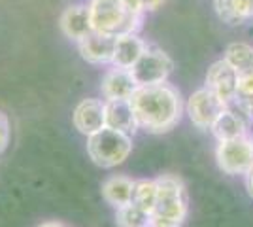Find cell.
<instances>
[{
	"instance_id": "obj_1",
	"label": "cell",
	"mask_w": 253,
	"mask_h": 227,
	"mask_svg": "<svg viewBox=\"0 0 253 227\" xmlns=\"http://www.w3.org/2000/svg\"><path fill=\"white\" fill-rule=\"evenodd\" d=\"M130 106L138 119V127L148 133H167L181 119L183 102L178 89L170 84L142 86L130 97Z\"/></svg>"
},
{
	"instance_id": "obj_2",
	"label": "cell",
	"mask_w": 253,
	"mask_h": 227,
	"mask_svg": "<svg viewBox=\"0 0 253 227\" xmlns=\"http://www.w3.org/2000/svg\"><path fill=\"white\" fill-rule=\"evenodd\" d=\"M157 203L149 218V227H181L187 218V193L178 176L157 178Z\"/></svg>"
},
{
	"instance_id": "obj_3",
	"label": "cell",
	"mask_w": 253,
	"mask_h": 227,
	"mask_svg": "<svg viewBox=\"0 0 253 227\" xmlns=\"http://www.w3.org/2000/svg\"><path fill=\"white\" fill-rule=\"evenodd\" d=\"M93 33L121 36L136 33L142 23V15L130 11L123 0H89L87 2Z\"/></svg>"
},
{
	"instance_id": "obj_4",
	"label": "cell",
	"mask_w": 253,
	"mask_h": 227,
	"mask_svg": "<svg viewBox=\"0 0 253 227\" xmlns=\"http://www.w3.org/2000/svg\"><path fill=\"white\" fill-rule=\"evenodd\" d=\"M132 151V138L121 131L100 129L87 136V153L95 165L102 169H112L125 161Z\"/></svg>"
},
{
	"instance_id": "obj_5",
	"label": "cell",
	"mask_w": 253,
	"mask_h": 227,
	"mask_svg": "<svg viewBox=\"0 0 253 227\" xmlns=\"http://www.w3.org/2000/svg\"><path fill=\"white\" fill-rule=\"evenodd\" d=\"M215 157L225 174H248L253 167V136L244 135L238 138L221 140Z\"/></svg>"
},
{
	"instance_id": "obj_6",
	"label": "cell",
	"mask_w": 253,
	"mask_h": 227,
	"mask_svg": "<svg viewBox=\"0 0 253 227\" xmlns=\"http://www.w3.org/2000/svg\"><path fill=\"white\" fill-rule=\"evenodd\" d=\"M174 63L169 55L155 47H146V51L138 59V63L130 68V74L134 78L138 87L142 86H157L169 80Z\"/></svg>"
},
{
	"instance_id": "obj_7",
	"label": "cell",
	"mask_w": 253,
	"mask_h": 227,
	"mask_svg": "<svg viewBox=\"0 0 253 227\" xmlns=\"http://www.w3.org/2000/svg\"><path fill=\"white\" fill-rule=\"evenodd\" d=\"M227 110V104L221 102L219 98L211 93L208 87L197 89L187 100V114L189 119L193 121L195 127L199 129H210L213 127V123L217 121V118Z\"/></svg>"
},
{
	"instance_id": "obj_8",
	"label": "cell",
	"mask_w": 253,
	"mask_h": 227,
	"mask_svg": "<svg viewBox=\"0 0 253 227\" xmlns=\"http://www.w3.org/2000/svg\"><path fill=\"white\" fill-rule=\"evenodd\" d=\"M206 87L210 89L221 102L227 104V108L238 100V74L225 59L215 61L208 68L206 74Z\"/></svg>"
},
{
	"instance_id": "obj_9",
	"label": "cell",
	"mask_w": 253,
	"mask_h": 227,
	"mask_svg": "<svg viewBox=\"0 0 253 227\" xmlns=\"http://www.w3.org/2000/svg\"><path fill=\"white\" fill-rule=\"evenodd\" d=\"M138 89V84L130 74V70L126 68H119V66H112L106 70L102 76V84H100V93L104 100H130Z\"/></svg>"
},
{
	"instance_id": "obj_10",
	"label": "cell",
	"mask_w": 253,
	"mask_h": 227,
	"mask_svg": "<svg viewBox=\"0 0 253 227\" xmlns=\"http://www.w3.org/2000/svg\"><path fill=\"white\" fill-rule=\"evenodd\" d=\"M104 110L106 102L98 100V98H85L82 100L74 110V127L85 136H91L98 133L100 129L106 127V119H104Z\"/></svg>"
},
{
	"instance_id": "obj_11",
	"label": "cell",
	"mask_w": 253,
	"mask_h": 227,
	"mask_svg": "<svg viewBox=\"0 0 253 227\" xmlns=\"http://www.w3.org/2000/svg\"><path fill=\"white\" fill-rule=\"evenodd\" d=\"M80 53L91 65H112L114 63V49H116V36L91 33L82 42H78Z\"/></svg>"
},
{
	"instance_id": "obj_12",
	"label": "cell",
	"mask_w": 253,
	"mask_h": 227,
	"mask_svg": "<svg viewBox=\"0 0 253 227\" xmlns=\"http://www.w3.org/2000/svg\"><path fill=\"white\" fill-rule=\"evenodd\" d=\"M61 31L66 38L82 42L93 33V25H91V15L87 4H72L61 13Z\"/></svg>"
},
{
	"instance_id": "obj_13",
	"label": "cell",
	"mask_w": 253,
	"mask_h": 227,
	"mask_svg": "<svg viewBox=\"0 0 253 227\" xmlns=\"http://www.w3.org/2000/svg\"><path fill=\"white\" fill-rule=\"evenodd\" d=\"M104 119L108 129L121 131L125 135H134L140 129L136 114L130 106V100H108L104 110Z\"/></svg>"
},
{
	"instance_id": "obj_14",
	"label": "cell",
	"mask_w": 253,
	"mask_h": 227,
	"mask_svg": "<svg viewBox=\"0 0 253 227\" xmlns=\"http://www.w3.org/2000/svg\"><path fill=\"white\" fill-rule=\"evenodd\" d=\"M146 42L136 33L121 34L116 38V49H114V63L112 66L130 70L138 63V59L146 51Z\"/></svg>"
},
{
	"instance_id": "obj_15",
	"label": "cell",
	"mask_w": 253,
	"mask_h": 227,
	"mask_svg": "<svg viewBox=\"0 0 253 227\" xmlns=\"http://www.w3.org/2000/svg\"><path fill=\"white\" fill-rule=\"evenodd\" d=\"M134 185H136V182L130 180L128 176H123V174L110 176L102 184V195L114 208H121V206H126L132 203Z\"/></svg>"
},
{
	"instance_id": "obj_16",
	"label": "cell",
	"mask_w": 253,
	"mask_h": 227,
	"mask_svg": "<svg viewBox=\"0 0 253 227\" xmlns=\"http://www.w3.org/2000/svg\"><path fill=\"white\" fill-rule=\"evenodd\" d=\"M211 133L215 135V138H217L219 142L244 136V135H248V129H246V118H244L238 110L227 108L221 116L217 118V121L213 123Z\"/></svg>"
},
{
	"instance_id": "obj_17",
	"label": "cell",
	"mask_w": 253,
	"mask_h": 227,
	"mask_svg": "<svg viewBox=\"0 0 253 227\" xmlns=\"http://www.w3.org/2000/svg\"><path fill=\"white\" fill-rule=\"evenodd\" d=\"M219 19L225 23H244L253 17V0H213Z\"/></svg>"
},
{
	"instance_id": "obj_18",
	"label": "cell",
	"mask_w": 253,
	"mask_h": 227,
	"mask_svg": "<svg viewBox=\"0 0 253 227\" xmlns=\"http://www.w3.org/2000/svg\"><path fill=\"white\" fill-rule=\"evenodd\" d=\"M223 59L236 70V74H253V47L250 44H231Z\"/></svg>"
},
{
	"instance_id": "obj_19",
	"label": "cell",
	"mask_w": 253,
	"mask_h": 227,
	"mask_svg": "<svg viewBox=\"0 0 253 227\" xmlns=\"http://www.w3.org/2000/svg\"><path fill=\"white\" fill-rule=\"evenodd\" d=\"M157 191H159L157 180H138L136 185H134L132 203L136 206H140L144 212H148L149 218H151V212H153L155 203H157Z\"/></svg>"
},
{
	"instance_id": "obj_20",
	"label": "cell",
	"mask_w": 253,
	"mask_h": 227,
	"mask_svg": "<svg viewBox=\"0 0 253 227\" xmlns=\"http://www.w3.org/2000/svg\"><path fill=\"white\" fill-rule=\"evenodd\" d=\"M117 224L119 227H149V214L130 203L117 208Z\"/></svg>"
},
{
	"instance_id": "obj_21",
	"label": "cell",
	"mask_w": 253,
	"mask_h": 227,
	"mask_svg": "<svg viewBox=\"0 0 253 227\" xmlns=\"http://www.w3.org/2000/svg\"><path fill=\"white\" fill-rule=\"evenodd\" d=\"M163 2L165 0H123V4H125L126 8L130 11H134V13H138V15H144L146 11L157 10Z\"/></svg>"
},
{
	"instance_id": "obj_22",
	"label": "cell",
	"mask_w": 253,
	"mask_h": 227,
	"mask_svg": "<svg viewBox=\"0 0 253 227\" xmlns=\"http://www.w3.org/2000/svg\"><path fill=\"white\" fill-rule=\"evenodd\" d=\"M253 97V74H238V100Z\"/></svg>"
},
{
	"instance_id": "obj_23",
	"label": "cell",
	"mask_w": 253,
	"mask_h": 227,
	"mask_svg": "<svg viewBox=\"0 0 253 227\" xmlns=\"http://www.w3.org/2000/svg\"><path fill=\"white\" fill-rule=\"evenodd\" d=\"M10 135H11L10 119H8V116H6L4 112H0V153L8 148V144H10Z\"/></svg>"
},
{
	"instance_id": "obj_24",
	"label": "cell",
	"mask_w": 253,
	"mask_h": 227,
	"mask_svg": "<svg viewBox=\"0 0 253 227\" xmlns=\"http://www.w3.org/2000/svg\"><path fill=\"white\" fill-rule=\"evenodd\" d=\"M246 184H248V189H250V195L253 197V167L248 171L246 174Z\"/></svg>"
},
{
	"instance_id": "obj_25",
	"label": "cell",
	"mask_w": 253,
	"mask_h": 227,
	"mask_svg": "<svg viewBox=\"0 0 253 227\" xmlns=\"http://www.w3.org/2000/svg\"><path fill=\"white\" fill-rule=\"evenodd\" d=\"M38 227H64V226L59 224V222H43V224H40Z\"/></svg>"
}]
</instances>
